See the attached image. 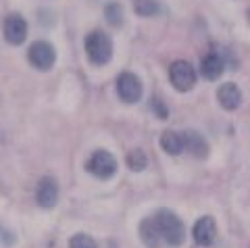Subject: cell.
Wrapping results in <instances>:
<instances>
[{"instance_id": "6da1fadb", "label": "cell", "mask_w": 250, "mask_h": 248, "mask_svg": "<svg viewBox=\"0 0 250 248\" xmlns=\"http://www.w3.org/2000/svg\"><path fill=\"white\" fill-rule=\"evenodd\" d=\"M154 221H156V227H159V231H161L163 242H165L167 246L184 244V238H186L184 223H182V219H179L173 211L161 208V211L154 215Z\"/></svg>"}, {"instance_id": "7a4b0ae2", "label": "cell", "mask_w": 250, "mask_h": 248, "mask_svg": "<svg viewBox=\"0 0 250 248\" xmlns=\"http://www.w3.org/2000/svg\"><path fill=\"white\" fill-rule=\"evenodd\" d=\"M85 54L94 65H106L113 59V40L104 32H92L85 38Z\"/></svg>"}, {"instance_id": "3957f363", "label": "cell", "mask_w": 250, "mask_h": 248, "mask_svg": "<svg viewBox=\"0 0 250 248\" xmlns=\"http://www.w3.org/2000/svg\"><path fill=\"white\" fill-rule=\"evenodd\" d=\"M85 167H88V171L94 177H98V180H111L117 173V159L108 150H96V152H92V157L85 163Z\"/></svg>"}, {"instance_id": "277c9868", "label": "cell", "mask_w": 250, "mask_h": 248, "mask_svg": "<svg viewBox=\"0 0 250 248\" xmlns=\"http://www.w3.org/2000/svg\"><path fill=\"white\" fill-rule=\"evenodd\" d=\"M169 77L173 88L179 92H190L196 86V71H194V67L188 61H175L169 67Z\"/></svg>"}, {"instance_id": "5b68a950", "label": "cell", "mask_w": 250, "mask_h": 248, "mask_svg": "<svg viewBox=\"0 0 250 248\" xmlns=\"http://www.w3.org/2000/svg\"><path fill=\"white\" fill-rule=\"evenodd\" d=\"M27 57H29V63L36 69H40V71H50L54 67V61H57V52H54L50 42L40 40V42H34L29 46Z\"/></svg>"}, {"instance_id": "8992f818", "label": "cell", "mask_w": 250, "mask_h": 248, "mask_svg": "<svg viewBox=\"0 0 250 248\" xmlns=\"http://www.w3.org/2000/svg\"><path fill=\"white\" fill-rule=\"evenodd\" d=\"M117 94L127 104L138 103L142 98V82H140V77L129 71H123L117 77Z\"/></svg>"}, {"instance_id": "52a82bcc", "label": "cell", "mask_w": 250, "mask_h": 248, "mask_svg": "<svg viewBox=\"0 0 250 248\" xmlns=\"http://www.w3.org/2000/svg\"><path fill=\"white\" fill-rule=\"evenodd\" d=\"M2 29H4L6 42L13 44V46L23 44L25 42V38H27V21L17 13H13V15H9V17L4 19V27Z\"/></svg>"}, {"instance_id": "ba28073f", "label": "cell", "mask_w": 250, "mask_h": 248, "mask_svg": "<svg viewBox=\"0 0 250 248\" xmlns=\"http://www.w3.org/2000/svg\"><path fill=\"white\" fill-rule=\"evenodd\" d=\"M36 200L42 208H52L59 200V186L52 177H42L36 190Z\"/></svg>"}, {"instance_id": "9c48e42d", "label": "cell", "mask_w": 250, "mask_h": 248, "mask_svg": "<svg viewBox=\"0 0 250 248\" xmlns=\"http://www.w3.org/2000/svg\"><path fill=\"white\" fill-rule=\"evenodd\" d=\"M217 238V226L213 217H200L194 226V240L200 246H210Z\"/></svg>"}, {"instance_id": "30bf717a", "label": "cell", "mask_w": 250, "mask_h": 248, "mask_svg": "<svg viewBox=\"0 0 250 248\" xmlns=\"http://www.w3.org/2000/svg\"><path fill=\"white\" fill-rule=\"evenodd\" d=\"M217 98H219V104H221L225 111H236L242 103V92L236 83H223L217 92Z\"/></svg>"}, {"instance_id": "8fae6325", "label": "cell", "mask_w": 250, "mask_h": 248, "mask_svg": "<svg viewBox=\"0 0 250 248\" xmlns=\"http://www.w3.org/2000/svg\"><path fill=\"white\" fill-rule=\"evenodd\" d=\"M140 238H142V242L148 248H161V244H165L161 238L159 227H156L154 217H148V219H144L140 223Z\"/></svg>"}, {"instance_id": "7c38bea8", "label": "cell", "mask_w": 250, "mask_h": 248, "mask_svg": "<svg viewBox=\"0 0 250 248\" xmlns=\"http://www.w3.org/2000/svg\"><path fill=\"white\" fill-rule=\"evenodd\" d=\"M223 69H225V63L217 52L207 54L200 63V73H202V77H207V80H219L223 73Z\"/></svg>"}, {"instance_id": "4fadbf2b", "label": "cell", "mask_w": 250, "mask_h": 248, "mask_svg": "<svg viewBox=\"0 0 250 248\" xmlns=\"http://www.w3.org/2000/svg\"><path fill=\"white\" fill-rule=\"evenodd\" d=\"M184 144H186V148L190 150L194 157H198V159H205L207 154H208V144H207V140L198 134V131H194V129L184 131Z\"/></svg>"}, {"instance_id": "5bb4252c", "label": "cell", "mask_w": 250, "mask_h": 248, "mask_svg": "<svg viewBox=\"0 0 250 248\" xmlns=\"http://www.w3.org/2000/svg\"><path fill=\"white\" fill-rule=\"evenodd\" d=\"M161 146L167 154H179L186 144H184V134H177V131H165L161 136Z\"/></svg>"}, {"instance_id": "9a60e30c", "label": "cell", "mask_w": 250, "mask_h": 248, "mask_svg": "<svg viewBox=\"0 0 250 248\" xmlns=\"http://www.w3.org/2000/svg\"><path fill=\"white\" fill-rule=\"evenodd\" d=\"M134 11L140 17H154L161 11V6L156 0H134Z\"/></svg>"}, {"instance_id": "2e32d148", "label": "cell", "mask_w": 250, "mask_h": 248, "mask_svg": "<svg viewBox=\"0 0 250 248\" xmlns=\"http://www.w3.org/2000/svg\"><path fill=\"white\" fill-rule=\"evenodd\" d=\"M104 15H106V21H108V25H113V27H119L121 23H123V9H121V4H117V2L106 4Z\"/></svg>"}, {"instance_id": "e0dca14e", "label": "cell", "mask_w": 250, "mask_h": 248, "mask_svg": "<svg viewBox=\"0 0 250 248\" xmlns=\"http://www.w3.org/2000/svg\"><path fill=\"white\" fill-rule=\"evenodd\" d=\"M127 165H129L131 171H144L146 165H148V159H146V154L142 150L136 148V150H131L127 154Z\"/></svg>"}, {"instance_id": "ac0fdd59", "label": "cell", "mask_w": 250, "mask_h": 248, "mask_svg": "<svg viewBox=\"0 0 250 248\" xmlns=\"http://www.w3.org/2000/svg\"><path fill=\"white\" fill-rule=\"evenodd\" d=\"M69 246L71 248H98L96 242L90 238V236H85V234H77L71 238V242H69Z\"/></svg>"}, {"instance_id": "d6986e66", "label": "cell", "mask_w": 250, "mask_h": 248, "mask_svg": "<svg viewBox=\"0 0 250 248\" xmlns=\"http://www.w3.org/2000/svg\"><path fill=\"white\" fill-rule=\"evenodd\" d=\"M154 108H156V113H159V117H161V119H167V117H169V111L161 104V100H159V98H154Z\"/></svg>"}]
</instances>
